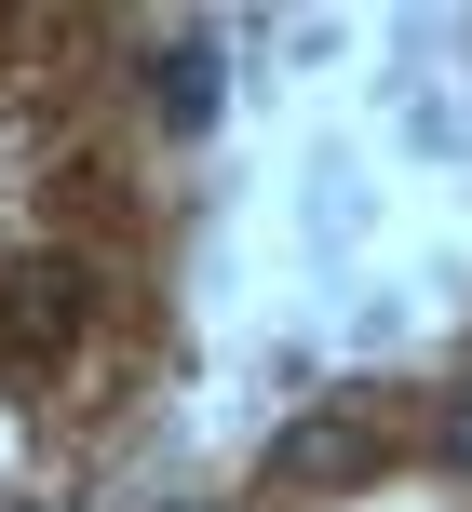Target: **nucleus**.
<instances>
[{
  "label": "nucleus",
  "mask_w": 472,
  "mask_h": 512,
  "mask_svg": "<svg viewBox=\"0 0 472 512\" xmlns=\"http://www.w3.org/2000/svg\"><path fill=\"white\" fill-rule=\"evenodd\" d=\"M81 297H95V283H81L68 256H41V270H14V310H0V337H14V351H68V337H81Z\"/></svg>",
  "instance_id": "obj_1"
},
{
  "label": "nucleus",
  "mask_w": 472,
  "mask_h": 512,
  "mask_svg": "<svg viewBox=\"0 0 472 512\" xmlns=\"http://www.w3.org/2000/svg\"><path fill=\"white\" fill-rule=\"evenodd\" d=\"M149 95H162V122H216V54H203V41H176V54L149 68Z\"/></svg>",
  "instance_id": "obj_2"
},
{
  "label": "nucleus",
  "mask_w": 472,
  "mask_h": 512,
  "mask_svg": "<svg viewBox=\"0 0 472 512\" xmlns=\"http://www.w3.org/2000/svg\"><path fill=\"white\" fill-rule=\"evenodd\" d=\"M270 472H365V432H351V418H311V432L270 445Z\"/></svg>",
  "instance_id": "obj_3"
},
{
  "label": "nucleus",
  "mask_w": 472,
  "mask_h": 512,
  "mask_svg": "<svg viewBox=\"0 0 472 512\" xmlns=\"http://www.w3.org/2000/svg\"><path fill=\"white\" fill-rule=\"evenodd\" d=\"M446 459H459V472H472V405H459V418H446Z\"/></svg>",
  "instance_id": "obj_4"
}]
</instances>
